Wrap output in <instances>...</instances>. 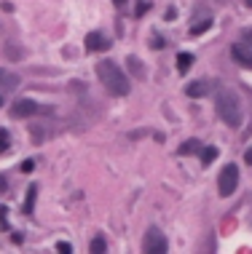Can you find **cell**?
<instances>
[{
	"label": "cell",
	"instance_id": "cell-1",
	"mask_svg": "<svg viewBox=\"0 0 252 254\" xmlns=\"http://www.w3.org/2000/svg\"><path fill=\"white\" fill-rule=\"evenodd\" d=\"M97 75H99V81H102V86L108 88L113 96H129L131 83H129V78H126V73L113 59L99 62L97 64Z\"/></svg>",
	"mask_w": 252,
	"mask_h": 254
},
{
	"label": "cell",
	"instance_id": "cell-2",
	"mask_svg": "<svg viewBox=\"0 0 252 254\" xmlns=\"http://www.w3.org/2000/svg\"><path fill=\"white\" fill-rule=\"evenodd\" d=\"M215 113H217V118L231 128H239L244 121L242 102H239V96L231 94V91H220V94L215 96Z\"/></svg>",
	"mask_w": 252,
	"mask_h": 254
},
{
	"label": "cell",
	"instance_id": "cell-3",
	"mask_svg": "<svg viewBox=\"0 0 252 254\" xmlns=\"http://www.w3.org/2000/svg\"><path fill=\"white\" fill-rule=\"evenodd\" d=\"M142 249L145 254H164L169 249V244H167V236H164V230L161 227H148V233H145V238H142Z\"/></svg>",
	"mask_w": 252,
	"mask_h": 254
},
{
	"label": "cell",
	"instance_id": "cell-4",
	"mask_svg": "<svg viewBox=\"0 0 252 254\" xmlns=\"http://www.w3.org/2000/svg\"><path fill=\"white\" fill-rule=\"evenodd\" d=\"M236 187H239V169L234 164L223 166L220 177H217V193H220L223 198H228V195H234Z\"/></svg>",
	"mask_w": 252,
	"mask_h": 254
},
{
	"label": "cell",
	"instance_id": "cell-5",
	"mask_svg": "<svg viewBox=\"0 0 252 254\" xmlns=\"http://www.w3.org/2000/svg\"><path fill=\"white\" fill-rule=\"evenodd\" d=\"M38 113H41V105L32 102V99H16L14 107H11V115H14V118H32V115H38Z\"/></svg>",
	"mask_w": 252,
	"mask_h": 254
},
{
	"label": "cell",
	"instance_id": "cell-6",
	"mask_svg": "<svg viewBox=\"0 0 252 254\" xmlns=\"http://www.w3.org/2000/svg\"><path fill=\"white\" fill-rule=\"evenodd\" d=\"M185 94H188L190 99H204V96L212 94V83L209 81H190L188 86H185Z\"/></svg>",
	"mask_w": 252,
	"mask_h": 254
},
{
	"label": "cell",
	"instance_id": "cell-7",
	"mask_svg": "<svg viewBox=\"0 0 252 254\" xmlns=\"http://www.w3.org/2000/svg\"><path fill=\"white\" fill-rule=\"evenodd\" d=\"M231 56H234L236 64H242V67L252 70V51L247 45H231Z\"/></svg>",
	"mask_w": 252,
	"mask_h": 254
},
{
	"label": "cell",
	"instance_id": "cell-8",
	"mask_svg": "<svg viewBox=\"0 0 252 254\" xmlns=\"http://www.w3.org/2000/svg\"><path fill=\"white\" fill-rule=\"evenodd\" d=\"M86 48L89 51H105V48H110V41L102 32H89V35H86Z\"/></svg>",
	"mask_w": 252,
	"mask_h": 254
},
{
	"label": "cell",
	"instance_id": "cell-9",
	"mask_svg": "<svg viewBox=\"0 0 252 254\" xmlns=\"http://www.w3.org/2000/svg\"><path fill=\"white\" fill-rule=\"evenodd\" d=\"M126 64H129L131 75L137 78V81H145V75H148V70H145V64L137 59V56H126Z\"/></svg>",
	"mask_w": 252,
	"mask_h": 254
},
{
	"label": "cell",
	"instance_id": "cell-10",
	"mask_svg": "<svg viewBox=\"0 0 252 254\" xmlns=\"http://www.w3.org/2000/svg\"><path fill=\"white\" fill-rule=\"evenodd\" d=\"M217 155H220V150H217L215 145L201 147V164H204V166H212V164L217 161Z\"/></svg>",
	"mask_w": 252,
	"mask_h": 254
},
{
	"label": "cell",
	"instance_id": "cell-11",
	"mask_svg": "<svg viewBox=\"0 0 252 254\" xmlns=\"http://www.w3.org/2000/svg\"><path fill=\"white\" fill-rule=\"evenodd\" d=\"M190 64H193V54H188V51H180V54H177V70H180V73H188Z\"/></svg>",
	"mask_w": 252,
	"mask_h": 254
},
{
	"label": "cell",
	"instance_id": "cell-12",
	"mask_svg": "<svg viewBox=\"0 0 252 254\" xmlns=\"http://www.w3.org/2000/svg\"><path fill=\"white\" fill-rule=\"evenodd\" d=\"M193 153H201V142L198 139H188L180 145V155H193Z\"/></svg>",
	"mask_w": 252,
	"mask_h": 254
},
{
	"label": "cell",
	"instance_id": "cell-13",
	"mask_svg": "<svg viewBox=\"0 0 252 254\" xmlns=\"http://www.w3.org/2000/svg\"><path fill=\"white\" fill-rule=\"evenodd\" d=\"M35 195H38V185H30L27 198H24V214H32V209H35Z\"/></svg>",
	"mask_w": 252,
	"mask_h": 254
},
{
	"label": "cell",
	"instance_id": "cell-14",
	"mask_svg": "<svg viewBox=\"0 0 252 254\" xmlns=\"http://www.w3.org/2000/svg\"><path fill=\"white\" fill-rule=\"evenodd\" d=\"M207 30H212V19H204V22H198L190 27V35H204Z\"/></svg>",
	"mask_w": 252,
	"mask_h": 254
},
{
	"label": "cell",
	"instance_id": "cell-15",
	"mask_svg": "<svg viewBox=\"0 0 252 254\" xmlns=\"http://www.w3.org/2000/svg\"><path fill=\"white\" fill-rule=\"evenodd\" d=\"M89 249H91V254H102V252H108V244H105V238H94V241H91V246H89Z\"/></svg>",
	"mask_w": 252,
	"mask_h": 254
},
{
	"label": "cell",
	"instance_id": "cell-16",
	"mask_svg": "<svg viewBox=\"0 0 252 254\" xmlns=\"http://www.w3.org/2000/svg\"><path fill=\"white\" fill-rule=\"evenodd\" d=\"M8 145H11V134L5 131V128H0V153H5Z\"/></svg>",
	"mask_w": 252,
	"mask_h": 254
},
{
	"label": "cell",
	"instance_id": "cell-17",
	"mask_svg": "<svg viewBox=\"0 0 252 254\" xmlns=\"http://www.w3.org/2000/svg\"><path fill=\"white\" fill-rule=\"evenodd\" d=\"M242 41H244V45H250V48H252V27H247L242 32Z\"/></svg>",
	"mask_w": 252,
	"mask_h": 254
},
{
	"label": "cell",
	"instance_id": "cell-18",
	"mask_svg": "<svg viewBox=\"0 0 252 254\" xmlns=\"http://www.w3.org/2000/svg\"><path fill=\"white\" fill-rule=\"evenodd\" d=\"M148 8H150V3L140 0V3H137V11H134V14H137V16H145V11H148Z\"/></svg>",
	"mask_w": 252,
	"mask_h": 254
},
{
	"label": "cell",
	"instance_id": "cell-19",
	"mask_svg": "<svg viewBox=\"0 0 252 254\" xmlns=\"http://www.w3.org/2000/svg\"><path fill=\"white\" fill-rule=\"evenodd\" d=\"M57 252H59V254H62V252H64V254H70V252H72V246H70V244H64V241H59V244H57Z\"/></svg>",
	"mask_w": 252,
	"mask_h": 254
},
{
	"label": "cell",
	"instance_id": "cell-20",
	"mask_svg": "<svg viewBox=\"0 0 252 254\" xmlns=\"http://www.w3.org/2000/svg\"><path fill=\"white\" fill-rule=\"evenodd\" d=\"M32 169H35V161H32V158H30V161H24V164H22V171H24V174H30Z\"/></svg>",
	"mask_w": 252,
	"mask_h": 254
},
{
	"label": "cell",
	"instance_id": "cell-21",
	"mask_svg": "<svg viewBox=\"0 0 252 254\" xmlns=\"http://www.w3.org/2000/svg\"><path fill=\"white\" fill-rule=\"evenodd\" d=\"M244 161H247V164H250V166H252V147H250V150H247V153H244Z\"/></svg>",
	"mask_w": 252,
	"mask_h": 254
},
{
	"label": "cell",
	"instance_id": "cell-22",
	"mask_svg": "<svg viewBox=\"0 0 252 254\" xmlns=\"http://www.w3.org/2000/svg\"><path fill=\"white\" fill-rule=\"evenodd\" d=\"M3 190H5V179L0 177V193H3Z\"/></svg>",
	"mask_w": 252,
	"mask_h": 254
},
{
	"label": "cell",
	"instance_id": "cell-23",
	"mask_svg": "<svg viewBox=\"0 0 252 254\" xmlns=\"http://www.w3.org/2000/svg\"><path fill=\"white\" fill-rule=\"evenodd\" d=\"M113 3H116V5H124V3H126V0H113Z\"/></svg>",
	"mask_w": 252,
	"mask_h": 254
},
{
	"label": "cell",
	"instance_id": "cell-24",
	"mask_svg": "<svg viewBox=\"0 0 252 254\" xmlns=\"http://www.w3.org/2000/svg\"><path fill=\"white\" fill-rule=\"evenodd\" d=\"M3 102H5V99H3V94H0V107H3Z\"/></svg>",
	"mask_w": 252,
	"mask_h": 254
},
{
	"label": "cell",
	"instance_id": "cell-25",
	"mask_svg": "<svg viewBox=\"0 0 252 254\" xmlns=\"http://www.w3.org/2000/svg\"><path fill=\"white\" fill-rule=\"evenodd\" d=\"M244 3H247V5H252V0H244Z\"/></svg>",
	"mask_w": 252,
	"mask_h": 254
},
{
	"label": "cell",
	"instance_id": "cell-26",
	"mask_svg": "<svg viewBox=\"0 0 252 254\" xmlns=\"http://www.w3.org/2000/svg\"><path fill=\"white\" fill-rule=\"evenodd\" d=\"M0 81H3V73H0Z\"/></svg>",
	"mask_w": 252,
	"mask_h": 254
},
{
	"label": "cell",
	"instance_id": "cell-27",
	"mask_svg": "<svg viewBox=\"0 0 252 254\" xmlns=\"http://www.w3.org/2000/svg\"><path fill=\"white\" fill-rule=\"evenodd\" d=\"M217 3H225V0H217Z\"/></svg>",
	"mask_w": 252,
	"mask_h": 254
}]
</instances>
